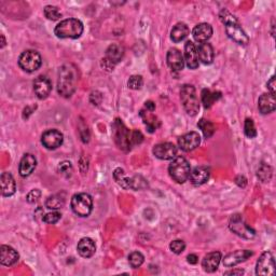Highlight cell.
<instances>
[{"label":"cell","instance_id":"5bb4252c","mask_svg":"<svg viewBox=\"0 0 276 276\" xmlns=\"http://www.w3.org/2000/svg\"><path fill=\"white\" fill-rule=\"evenodd\" d=\"M178 149L172 143H161L154 146L153 154L160 160H173L177 157Z\"/></svg>","mask_w":276,"mask_h":276},{"label":"cell","instance_id":"9a60e30c","mask_svg":"<svg viewBox=\"0 0 276 276\" xmlns=\"http://www.w3.org/2000/svg\"><path fill=\"white\" fill-rule=\"evenodd\" d=\"M201 144V136L197 132H190L187 133L185 135L180 136L178 138V146L183 151L189 152L200 146Z\"/></svg>","mask_w":276,"mask_h":276},{"label":"cell","instance_id":"d6a6232c","mask_svg":"<svg viewBox=\"0 0 276 276\" xmlns=\"http://www.w3.org/2000/svg\"><path fill=\"white\" fill-rule=\"evenodd\" d=\"M113 178L117 183L123 188V189H130V181L131 178L125 176V172L123 168L118 167L113 172Z\"/></svg>","mask_w":276,"mask_h":276},{"label":"cell","instance_id":"6da1fadb","mask_svg":"<svg viewBox=\"0 0 276 276\" xmlns=\"http://www.w3.org/2000/svg\"><path fill=\"white\" fill-rule=\"evenodd\" d=\"M78 79V69L75 65L66 64L60 67L57 79V92L59 95L69 98L77 89Z\"/></svg>","mask_w":276,"mask_h":276},{"label":"cell","instance_id":"d590c367","mask_svg":"<svg viewBox=\"0 0 276 276\" xmlns=\"http://www.w3.org/2000/svg\"><path fill=\"white\" fill-rule=\"evenodd\" d=\"M43 13L45 17L51 19V21H57V19L62 17V13L59 12L57 6L54 5H46L43 10Z\"/></svg>","mask_w":276,"mask_h":276},{"label":"cell","instance_id":"7bdbcfd3","mask_svg":"<svg viewBox=\"0 0 276 276\" xmlns=\"http://www.w3.org/2000/svg\"><path fill=\"white\" fill-rule=\"evenodd\" d=\"M40 197H41V191H40L39 189H32L27 194V197H26V200H27V202H28L29 204H35V203H37V202L39 201Z\"/></svg>","mask_w":276,"mask_h":276},{"label":"cell","instance_id":"d4e9b609","mask_svg":"<svg viewBox=\"0 0 276 276\" xmlns=\"http://www.w3.org/2000/svg\"><path fill=\"white\" fill-rule=\"evenodd\" d=\"M258 108L262 114H269L275 110L276 108V99L275 95L270 93H265L259 97Z\"/></svg>","mask_w":276,"mask_h":276},{"label":"cell","instance_id":"7402d4cb","mask_svg":"<svg viewBox=\"0 0 276 276\" xmlns=\"http://www.w3.org/2000/svg\"><path fill=\"white\" fill-rule=\"evenodd\" d=\"M0 185H1V194L2 197H12L16 191L15 180L12 175L8 172L1 174L0 177Z\"/></svg>","mask_w":276,"mask_h":276},{"label":"cell","instance_id":"4316f807","mask_svg":"<svg viewBox=\"0 0 276 276\" xmlns=\"http://www.w3.org/2000/svg\"><path fill=\"white\" fill-rule=\"evenodd\" d=\"M78 253L83 258H91L96 252V245L90 238H83L80 240L77 246Z\"/></svg>","mask_w":276,"mask_h":276},{"label":"cell","instance_id":"7dc6e473","mask_svg":"<svg viewBox=\"0 0 276 276\" xmlns=\"http://www.w3.org/2000/svg\"><path fill=\"white\" fill-rule=\"evenodd\" d=\"M235 183H237L238 186H240L242 188H245L247 185V179L244 176H238L237 179H235Z\"/></svg>","mask_w":276,"mask_h":276},{"label":"cell","instance_id":"8fae6325","mask_svg":"<svg viewBox=\"0 0 276 276\" xmlns=\"http://www.w3.org/2000/svg\"><path fill=\"white\" fill-rule=\"evenodd\" d=\"M275 273V261L273 255L271 252H265L260 256L257 265H256V274L274 276Z\"/></svg>","mask_w":276,"mask_h":276},{"label":"cell","instance_id":"f35d334b","mask_svg":"<svg viewBox=\"0 0 276 276\" xmlns=\"http://www.w3.org/2000/svg\"><path fill=\"white\" fill-rule=\"evenodd\" d=\"M143 84H144V79L143 77L138 75H133L130 78L129 82H127V85H129V87L132 90H140Z\"/></svg>","mask_w":276,"mask_h":276},{"label":"cell","instance_id":"60d3db41","mask_svg":"<svg viewBox=\"0 0 276 276\" xmlns=\"http://www.w3.org/2000/svg\"><path fill=\"white\" fill-rule=\"evenodd\" d=\"M60 218H62V215H60L58 212H51V213L45 214L42 217V220H43V222H45V224L54 225V224H56V222H58V220Z\"/></svg>","mask_w":276,"mask_h":276},{"label":"cell","instance_id":"d6986e66","mask_svg":"<svg viewBox=\"0 0 276 276\" xmlns=\"http://www.w3.org/2000/svg\"><path fill=\"white\" fill-rule=\"evenodd\" d=\"M166 60H167V65L170 66L173 70L180 71L184 69L185 59L183 56V53H181L178 49L173 48L168 50Z\"/></svg>","mask_w":276,"mask_h":276},{"label":"cell","instance_id":"e0dca14e","mask_svg":"<svg viewBox=\"0 0 276 276\" xmlns=\"http://www.w3.org/2000/svg\"><path fill=\"white\" fill-rule=\"evenodd\" d=\"M185 63L190 69H197L199 67V54L198 46L192 41H187L185 44Z\"/></svg>","mask_w":276,"mask_h":276},{"label":"cell","instance_id":"681fc988","mask_svg":"<svg viewBox=\"0 0 276 276\" xmlns=\"http://www.w3.org/2000/svg\"><path fill=\"white\" fill-rule=\"evenodd\" d=\"M145 108L148 110V111H154L156 110V104H154L152 100H147V102L145 103Z\"/></svg>","mask_w":276,"mask_h":276},{"label":"cell","instance_id":"e575fe53","mask_svg":"<svg viewBox=\"0 0 276 276\" xmlns=\"http://www.w3.org/2000/svg\"><path fill=\"white\" fill-rule=\"evenodd\" d=\"M146 188H148V183L143 176L136 175V176L131 178L130 189L138 191V190H144V189H146Z\"/></svg>","mask_w":276,"mask_h":276},{"label":"cell","instance_id":"603a6c76","mask_svg":"<svg viewBox=\"0 0 276 276\" xmlns=\"http://www.w3.org/2000/svg\"><path fill=\"white\" fill-rule=\"evenodd\" d=\"M210 170L204 166H198L195 167L193 171L190 172L189 180L190 183L194 186H202L205 183H207L208 179H210Z\"/></svg>","mask_w":276,"mask_h":276},{"label":"cell","instance_id":"ab89813d","mask_svg":"<svg viewBox=\"0 0 276 276\" xmlns=\"http://www.w3.org/2000/svg\"><path fill=\"white\" fill-rule=\"evenodd\" d=\"M170 248H171V251L174 254L180 255L181 253L185 252L186 243H185L184 241H181V240H175V241H173L172 243L170 244Z\"/></svg>","mask_w":276,"mask_h":276},{"label":"cell","instance_id":"ba28073f","mask_svg":"<svg viewBox=\"0 0 276 276\" xmlns=\"http://www.w3.org/2000/svg\"><path fill=\"white\" fill-rule=\"evenodd\" d=\"M42 65L41 55L37 51H24L18 57V66L26 72H35Z\"/></svg>","mask_w":276,"mask_h":276},{"label":"cell","instance_id":"7a4b0ae2","mask_svg":"<svg viewBox=\"0 0 276 276\" xmlns=\"http://www.w3.org/2000/svg\"><path fill=\"white\" fill-rule=\"evenodd\" d=\"M219 18L222 24L225 25L226 32L229 38L233 40L234 42H237L238 44H248L249 37L247 36V33L245 32L243 27H242L239 19L235 17L231 12H229L227 9L221 10V12L219 13Z\"/></svg>","mask_w":276,"mask_h":276},{"label":"cell","instance_id":"44dd1931","mask_svg":"<svg viewBox=\"0 0 276 276\" xmlns=\"http://www.w3.org/2000/svg\"><path fill=\"white\" fill-rule=\"evenodd\" d=\"M192 36L195 41L200 43L207 42L208 39H211L213 36V27L208 23H201L198 24L192 30Z\"/></svg>","mask_w":276,"mask_h":276},{"label":"cell","instance_id":"816d5d0a","mask_svg":"<svg viewBox=\"0 0 276 276\" xmlns=\"http://www.w3.org/2000/svg\"><path fill=\"white\" fill-rule=\"evenodd\" d=\"M0 37H1V45H0V48L3 49V48H4V45H5V39H4V36H3V35H1Z\"/></svg>","mask_w":276,"mask_h":276},{"label":"cell","instance_id":"ac0fdd59","mask_svg":"<svg viewBox=\"0 0 276 276\" xmlns=\"http://www.w3.org/2000/svg\"><path fill=\"white\" fill-rule=\"evenodd\" d=\"M19 259V255L14 248L8 245L0 247V264L4 267H12Z\"/></svg>","mask_w":276,"mask_h":276},{"label":"cell","instance_id":"f907efd6","mask_svg":"<svg viewBox=\"0 0 276 276\" xmlns=\"http://www.w3.org/2000/svg\"><path fill=\"white\" fill-rule=\"evenodd\" d=\"M243 274H244V270H242V269H235V270H231L225 273V275H243Z\"/></svg>","mask_w":276,"mask_h":276},{"label":"cell","instance_id":"30bf717a","mask_svg":"<svg viewBox=\"0 0 276 276\" xmlns=\"http://www.w3.org/2000/svg\"><path fill=\"white\" fill-rule=\"evenodd\" d=\"M229 228L238 237L246 240H251L256 235V231L246 224L241 215H233L229 222Z\"/></svg>","mask_w":276,"mask_h":276},{"label":"cell","instance_id":"9c48e42d","mask_svg":"<svg viewBox=\"0 0 276 276\" xmlns=\"http://www.w3.org/2000/svg\"><path fill=\"white\" fill-rule=\"evenodd\" d=\"M124 56V49L118 43L110 44L106 50L105 57L103 58V67L107 71L114 69V66L122 60Z\"/></svg>","mask_w":276,"mask_h":276},{"label":"cell","instance_id":"c3c4849f","mask_svg":"<svg viewBox=\"0 0 276 276\" xmlns=\"http://www.w3.org/2000/svg\"><path fill=\"white\" fill-rule=\"evenodd\" d=\"M187 261L189 262L190 265H197L198 262H199V257H198L197 255L191 254V255H189V256H188V257H187Z\"/></svg>","mask_w":276,"mask_h":276},{"label":"cell","instance_id":"cb8c5ba5","mask_svg":"<svg viewBox=\"0 0 276 276\" xmlns=\"http://www.w3.org/2000/svg\"><path fill=\"white\" fill-rule=\"evenodd\" d=\"M221 261V254L219 252H213L207 254L203 261H202V268L207 273H213L218 269Z\"/></svg>","mask_w":276,"mask_h":276},{"label":"cell","instance_id":"83f0119b","mask_svg":"<svg viewBox=\"0 0 276 276\" xmlns=\"http://www.w3.org/2000/svg\"><path fill=\"white\" fill-rule=\"evenodd\" d=\"M140 117H141V119H143L144 123L147 126V130L149 133L156 132L161 125V122H160V120L158 119V117H156L153 113H151V111L141 110L140 111Z\"/></svg>","mask_w":276,"mask_h":276},{"label":"cell","instance_id":"4fadbf2b","mask_svg":"<svg viewBox=\"0 0 276 276\" xmlns=\"http://www.w3.org/2000/svg\"><path fill=\"white\" fill-rule=\"evenodd\" d=\"M254 255L252 251L248 249H239L233 253L228 254L224 259V266L226 268H234L242 262H245L247 259H249Z\"/></svg>","mask_w":276,"mask_h":276},{"label":"cell","instance_id":"74e56055","mask_svg":"<svg viewBox=\"0 0 276 276\" xmlns=\"http://www.w3.org/2000/svg\"><path fill=\"white\" fill-rule=\"evenodd\" d=\"M244 132H245V135L248 138H255L256 136H257V130H256V126H255V123H254L253 119L247 118L245 120Z\"/></svg>","mask_w":276,"mask_h":276},{"label":"cell","instance_id":"f1b7e54d","mask_svg":"<svg viewBox=\"0 0 276 276\" xmlns=\"http://www.w3.org/2000/svg\"><path fill=\"white\" fill-rule=\"evenodd\" d=\"M190 33V29L185 23H178L173 27L171 31V39L175 43L184 41Z\"/></svg>","mask_w":276,"mask_h":276},{"label":"cell","instance_id":"1f68e13d","mask_svg":"<svg viewBox=\"0 0 276 276\" xmlns=\"http://www.w3.org/2000/svg\"><path fill=\"white\" fill-rule=\"evenodd\" d=\"M198 126L202 131V133H203L205 138H211L214 135V133L216 132V126H215V124L206 119H201L199 121Z\"/></svg>","mask_w":276,"mask_h":276},{"label":"cell","instance_id":"ee69618b","mask_svg":"<svg viewBox=\"0 0 276 276\" xmlns=\"http://www.w3.org/2000/svg\"><path fill=\"white\" fill-rule=\"evenodd\" d=\"M143 140H144L143 133L138 130L132 131V144L133 145H139L143 143Z\"/></svg>","mask_w":276,"mask_h":276},{"label":"cell","instance_id":"3957f363","mask_svg":"<svg viewBox=\"0 0 276 276\" xmlns=\"http://www.w3.org/2000/svg\"><path fill=\"white\" fill-rule=\"evenodd\" d=\"M83 32V24L78 18H66L59 22L54 29V33L60 39H78Z\"/></svg>","mask_w":276,"mask_h":276},{"label":"cell","instance_id":"836d02e7","mask_svg":"<svg viewBox=\"0 0 276 276\" xmlns=\"http://www.w3.org/2000/svg\"><path fill=\"white\" fill-rule=\"evenodd\" d=\"M273 170L270 165L266 163H261V165L258 168V178L262 181V183H269L272 178Z\"/></svg>","mask_w":276,"mask_h":276},{"label":"cell","instance_id":"277c9868","mask_svg":"<svg viewBox=\"0 0 276 276\" xmlns=\"http://www.w3.org/2000/svg\"><path fill=\"white\" fill-rule=\"evenodd\" d=\"M112 135L119 149L129 152L132 149V131H130L121 119H116L112 124Z\"/></svg>","mask_w":276,"mask_h":276},{"label":"cell","instance_id":"484cf974","mask_svg":"<svg viewBox=\"0 0 276 276\" xmlns=\"http://www.w3.org/2000/svg\"><path fill=\"white\" fill-rule=\"evenodd\" d=\"M198 54H199V60L205 65H211L214 62L215 52L214 48L211 43L208 42H202L198 46Z\"/></svg>","mask_w":276,"mask_h":276},{"label":"cell","instance_id":"bcb514c9","mask_svg":"<svg viewBox=\"0 0 276 276\" xmlns=\"http://www.w3.org/2000/svg\"><path fill=\"white\" fill-rule=\"evenodd\" d=\"M97 97H102V94L99 92H93L91 94V103H93V105H99L100 103L97 100Z\"/></svg>","mask_w":276,"mask_h":276},{"label":"cell","instance_id":"4dcf8cb0","mask_svg":"<svg viewBox=\"0 0 276 276\" xmlns=\"http://www.w3.org/2000/svg\"><path fill=\"white\" fill-rule=\"evenodd\" d=\"M65 205V199L63 195L60 194H54L52 197L48 198L45 201V206L49 208V210L56 211L59 210V208L64 207Z\"/></svg>","mask_w":276,"mask_h":276},{"label":"cell","instance_id":"f546056e","mask_svg":"<svg viewBox=\"0 0 276 276\" xmlns=\"http://www.w3.org/2000/svg\"><path fill=\"white\" fill-rule=\"evenodd\" d=\"M202 103H203L205 108H211V107L217 102L221 97V93L219 91H211L208 89H204L201 94Z\"/></svg>","mask_w":276,"mask_h":276},{"label":"cell","instance_id":"7c38bea8","mask_svg":"<svg viewBox=\"0 0 276 276\" xmlns=\"http://www.w3.org/2000/svg\"><path fill=\"white\" fill-rule=\"evenodd\" d=\"M64 141L63 134L57 130L45 131L41 136V143L43 147L49 150H55L58 147L62 146Z\"/></svg>","mask_w":276,"mask_h":276},{"label":"cell","instance_id":"8992f818","mask_svg":"<svg viewBox=\"0 0 276 276\" xmlns=\"http://www.w3.org/2000/svg\"><path fill=\"white\" fill-rule=\"evenodd\" d=\"M190 172L191 166L184 157H176L173 159L170 166H168L170 176L178 184L186 183L189 179Z\"/></svg>","mask_w":276,"mask_h":276},{"label":"cell","instance_id":"ffe728a7","mask_svg":"<svg viewBox=\"0 0 276 276\" xmlns=\"http://www.w3.org/2000/svg\"><path fill=\"white\" fill-rule=\"evenodd\" d=\"M36 166H37L36 158L30 153H26L22 158L21 162H19V166H18L19 175L24 178L30 176V175L33 173V171H35Z\"/></svg>","mask_w":276,"mask_h":276},{"label":"cell","instance_id":"52a82bcc","mask_svg":"<svg viewBox=\"0 0 276 276\" xmlns=\"http://www.w3.org/2000/svg\"><path fill=\"white\" fill-rule=\"evenodd\" d=\"M71 210L79 217H87L93 210V199L87 193L75 194L71 199Z\"/></svg>","mask_w":276,"mask_h":276},{"label":"cell","instance_id":"f6af8a7d","mask_svg":"<svg viewBox=\"0 0 276 276\" xmlns=\"http://www.w3.org/2000/svg\"><path fill=\"white\" fill-rule=\"evenodd\" d=\"M267 86H268V90H269V93L272 94V95H275V92H276V81H275V77H271V79L269 80L268 83H267Z\"/></svg>","mask_w":276,"mask_h":276},{"label":"cell","instance_id":"b9f144b4","mask_svg":"<svg viewBox=\"0 0 276 276\" xmlns=\"http://www.w3.org/2000/svg\"><path fill=\"white\" fill-rule=\"evenodd\" d=\"M72 165L69 162V161H63V162H60L58 165V172L59 174L64 175L66 177H69L71 173H72Z\"/></svg>","mask_w":276,"mask_h":276},{"label":"cell","instance_id":"2e32d148","mask_svg":"<svg viewBox=\"0 0 276 276\" xmlns=\"http://www.w3.org/2000/svg\"><path fill=\"white\" fill-rule=\"evenodd\" d=\"M33 91L39 99H44L50 95L52 91V83L49 78L44 76H39L33 81Z\"/></svg>","mask_w":276,"mask_h":276},{"label":"cell","instance_id":"5b68a950","mask_svg":"<svg viewBox=\"0 0 276 276\" xmlns=\"http://www.w3.org/2000/svg\"><path fill=\"white\" fill-rule=\"evenodd\" d=\"M180 99L186 112L191 117L197 116L200 110V102L195 87L191 84H185L180 90Z\"/></svg>","mask_w":276,"mask_h":276},{"label":"cell","instance_id":"8d00e7d4","mask_svg":"<svg viewBox=\"0 0 276 276\" xmlns=\"http://www.w3.org/2000/svg\"><path fill=\"white\" fill-rule=\"evenodd\" d=\"M144 261H145L144 255L139 252H133L129 256V262L133 269H138L139 267L143 266Z\"/></svg>","mask_w":276,"mask_h":276}]
</instances>
